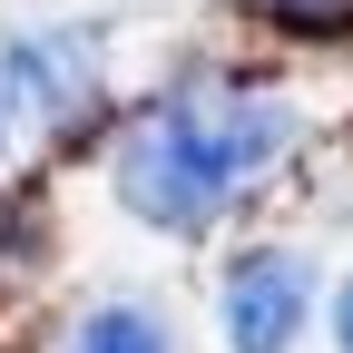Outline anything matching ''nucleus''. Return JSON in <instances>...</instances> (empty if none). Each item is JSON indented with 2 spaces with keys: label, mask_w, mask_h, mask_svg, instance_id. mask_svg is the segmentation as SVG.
<instances>
[{
  "label": "nucleus",
  "mask_w": 353,
  "mask_h": 353,
  "mask_svg": "<svg viewBox=\"0 0 353 353\" xmlns=\"http://www.w3.org/2000/svg\"><path fill=\"white\" fill-rule=\"evenodd\" d=\"M294 138H304L294 99L236 88V79H187V88H167L157 108L128 118L108 176H118V196L138 206L148 226H206V216L226 196H245Z\"/></svg>",
  "instance_id": "f257e3e1"
},
{
  "label": "nucleus",
  "mask_w": 353,
  "mask_h": 353,
  "mask_svg": "<svg viewBox=\"0 0 353 353\" xmlns=\"http://www.w3.org/2000/svg\"><path fill=\"white\" fill-rule=\"evenodd\" d=\"M88 79H99V39L88 30H20L10 50H0V148L30 138V128L79 118Z\"/></svg>",
  "instance_id": "f03ea898"
},
{
  "label": "nucleus",
  "mask_w": 353,
  "mask_h": 353,
  "mask_svg": "<svg viewBox=\"0 0 353 353\" xmlns=\"http://www.w3.org/2000/svg\"><path fill=\"white\" fill-rule=\"evenodd\" d=\"M226 314V353H294V334L314 324V265L294 245H245L216 285Z\"/></svg>",
  "instance_id": "7ed1b4c3"
},
{
  "label": "nucleus",
  "mask_w": 353,
  "mask_h": 353,
  "mask_svg": "<svg viewBox=\"0 0 353 353\" xmlns=\"http://www.w3.org/2000/svg\"><path fill=\"white\" fill-rule=\"evenodd\" d=\"M59 353H176V334H167L157 304H128V294H118V304H88Z\"/></svg>",
  "instance_id": "20e7f679"
},
{
  "label": "nucleus",
  "mask_w": 353,
  "mask_h": 353,
  "mask_svg": "<svg viewBox=\"0 0 353 353\" xmlns=\"http://www.w3.org/2000/svg\"><path fill=\"white\" fill-rule=\"evenodd\" d=\"M255 10L285 30H353V0H255Z\"/></svg>",
  "instance_id": "39448f33"
},
{
  "label": "nucleus",
  "mask_w": 353,
  "mask_h": 353,
  "mask_svg": "<svg viewBox=\"0 0 353 353\" xmlns=\"http://www.w3.org/2000/svg\"><path fill=\"white\" fill-rule=\"evenodd\" d=\"M334 343L353 353V275H343V294H334Z\"/></svg>",
  "instance_id": "423d86ee"
}]
</instances>
